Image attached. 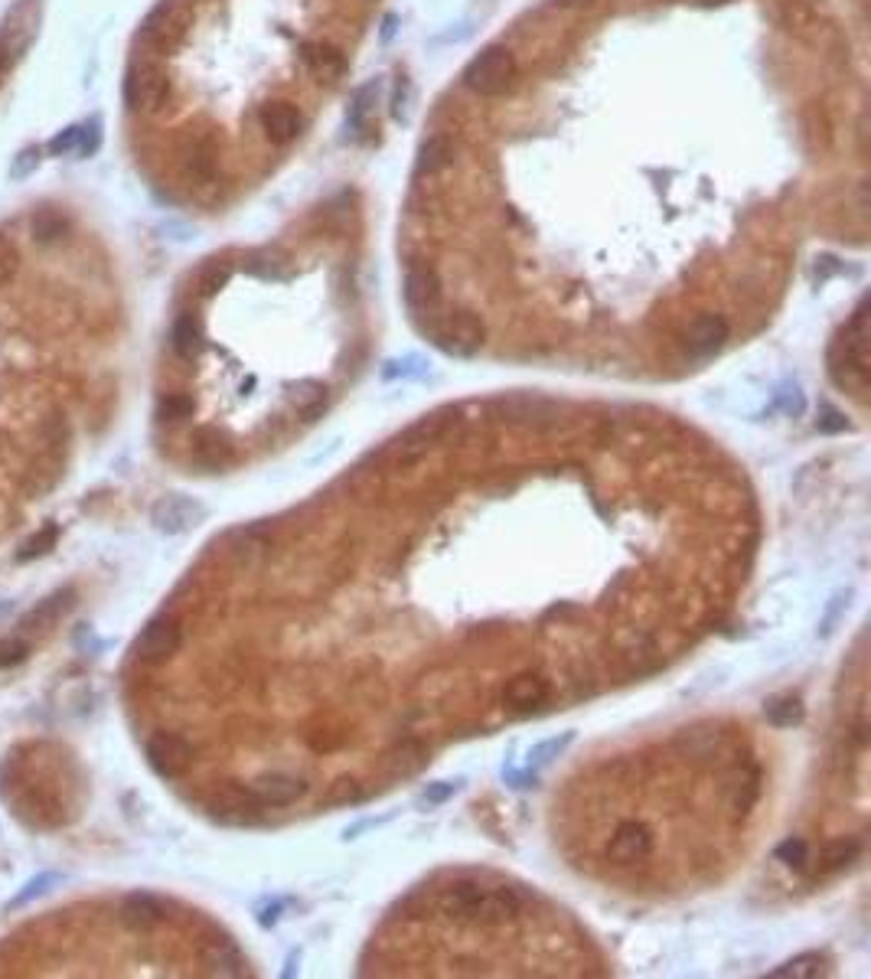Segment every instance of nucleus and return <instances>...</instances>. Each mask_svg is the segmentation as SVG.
Returning a JSON list of instances; mask_svg holds the SVG:
<instances>
[{"instance_id":"33","label":"nucleus","mask_w":871,"mask_h":979,"mask_svg":"<svg viewBox=\"0 0 871 979\" xmlns=\"http://www.w3.org/2000/svg\"><path fill=\"white\" fill-rule=\"evenodd\" d=\"M56 539H59V529L56 526L40 529L36 536H30L27 542H23V549L17 552V562H36V559H43V555H49V552L56 549Z\"/></svg>"},{"instance_id":"18","label":"nucleus","mask_w":871,"mask_h":979,"mask_svg":"<svg viewBox=\"0 0 871 979\" xmlns=\"http://www.w3.org/2000/svg\"><path fill=\"white\" fill-rule=\"evenodd\" d=\"M549 679H542L539 673H519L506 683L503 689V702L516 712H529L535 705H542L549 699Z\"/></svg>"},{"instance_id":"25","label":"nucleus","mask_w":871,"mask_h":979,"mask_svg":"<svg viewBox=\"0 0 871 979\" xmlns=\"http://www.w3.org/2000/svg\"><path fill=\"white\" fill-rule=\"evenodd\" d=\"M291 408L297 418L317 421L323 415V408H327V389H323V382H317V379L297 382V389L291 392Z\"/></svg>"},{"instance_id":"26","label":"nucleus","mask_w":871,"mask_h":979,"mask_svg":"<svg viewBox=\"0 0 871 979\" xmlns=\"http://www.w3.org/2000/svg\"><path fill=\"white\" fill-rule=\"evenodd\" d=\"M203 963L209 966L213 976H242L245 973L242 953L235 950L229 940H213L209 947H203Z\"/></svg>"},{"instance_id":"46","label":"nucleus","mask_w":871,"mask_h":979,"mask_svg":"<svg viewBox=\"0 0 871 979\" xmlns=\"http://www.w3.org/2000/svg\"><path fill=\"white\" fill-rule=\"evenodd\" d=\"M780 405L783 408H787V412L790 415H800L803 412V395H800V389H787V392H780Z\"/></svg>"},{"instance_id":"36","label":"nucleus","mask_w":871,"mask_h":979,"mask_svg":"<svg viewBox=\"0 0 871 979\" xmlns=\"http://www.w3.org/2000/svg\"><path fill=\"white\" fill-rule=\"evenodd\" d=\"M777 862L790 865V869H803V865L810 862V846H806L800 836H790L787 842L777 846Z\"/></svg>"},{"instance_id":"31","label":"nucleus","mask_w":871,"mask_h":979,"mask_svg":"<svg viewBox=\"0 0 871 979\" xmlns=\"http://www.w3.org/2000/svg\"><path fill=\"white\" fill-rule=\"evenodd\" d=\"M764 715H767L770 725L790 728V725H796L803 718V705H800V699H793V696H780V699H770L767 702Z\"/></svg>"},{"instance_id":"13","label":"nucleus","mask_w":871,"mask_h":979,"mask_svg":"<svg viewBox=\"0 0 871 979\" xmlns=\"http://www.w3.org/2000/svg\"><path fill=\"white\" fill-rule=\"evenodd\" d=\"M653 855V836L640 823H624L607 842V859L614 865H640Z\"/></svg>"},{"instance_id":"28","label":"nucleus","mask_w":871,"mask_h":979,"mask_svg":"<svg viewBox=\"0 0 871 979\" xmlns=\"http://www.w3.org/2000/svg\"><path fill=\"white\" fill-rule=\"evenodd\" d=\"M30 232H33V239L40 242V245H53V242L66 239V235H69V219L62 216L59 209H53V206L36 209L33 219H30Z\"/></svg>"},{"instance_id":"30","label":"nucleus","mask_w":871,"mask_h":979,"mask_svg":"<svg viewBox=\"0 0 871 979\" xmlns=\"http://www.w3.org/2000/svg\"><path fill=\"white\" fill-rule=\"evenodd\" d=\"M59 882H62V875H59V872H43V875L30 878V882L23 885V891H20V895H17L14 901H10V911H20V908H27V904H33V901L46 898L49 891H53Z\"/></svg>"},{"instance_id":"29","label":"nucleus","mask_w":871,"mask_h":979,"mask_svg":"<svg viewBox=\"0 0 871 979\" xmlns=\"http://www.w3.org/2000/svg\"><path fill=\"white\" fill-rule=\"evenodd\" d=\"M451 164H454V141L444 138V134L428 138V144L421 147V160H418L421 173H441Z\"/></svg>"},{"instance_id":"24","label":"nucleus","mask_w":871,"mask_h":979,"mask_svg":"<svg viewBox=\"0 0 871 979\" xmlns=\"http://www.w3.org/2000/svg\"><path fill=\"white\" fill-rule=\"evenodd\" d=\"M800 128H803V138L813 151H829L832 141H836V128H832V118L826 108L819 105H806L800 111Z\"/></svg>"},{"instance_id":"19","label":"nucleus","mask_w":871,"mask_h":979,"mask_svg":"<svg viewBox=\"0 0 871 979\" xmlns=\"http://www.w3.org/2000/svg\"><path fill=\"white\" fill-rule=\"evenodd\" d=\"M121 924L128 931H154V927L164 921V904H160L154 895H128L121 901Z\"/></svg>"},{"instance_id":"3","label":"nucleus","mask_w":871,"mask_h":979,"mask_svg":"<svg viewBox=\"0 0 871 979\" xmlns=\"http://www.w3.org/2000/svg\"><path fill=\"white\" fill-rule=\"evenodd\" d=\"M173 98V82L157 59H134L124 76V105L134 115H157Z\"/></svg>"},{"instance_id":"47","label":"nucleus","mask_w":871,"mask_h":979,"mask_svg":"<svg viewBox=\"0 0 871 979\" xmlns=\"http://www.w3.org/2000/svg\"><path fill=\"white\" fill-rule=\"evenodd\" d=\"M555 4L562 10H581V7H591L594 0H555Z\"/></svg>"},{"instance_id":"7","label":"nucleus","mask_w":871,"mask_h":979,"mask_svg":"<svg viewBox=\"0 0 871 979\" xmlns=\"http://www.w3.org/2000/svg\"><path fill=\"white\" fill-rule=\"evenodd\" d=\"M255 118H258V128H261V134H265V141L271 147H288V144H294L297 138H301V131H304L301 111H297L291 102L258 105Z\"/></svg>"},{"instance_id":"43","label":"nucleus","mask_w":871,"mask_h":979,"mask_svg":"<svg viewBox=\"0 0 871 979\" xmlns=\"http://www.w3.org/2000/svg\"><path fill=\"white\" fill-rule=\"evenodd\" d=\"M568 741H571V735H562V738L545 741V745H539V748H535V751L529 754V764H535V767L549 764L552 758H558V754H562V751L568 748Z\"/></svg>"},{"instance_id":"8","label":"nucleus","mask_w":871,"mask_h":979,"mask_svg":"<svg viewBox=\"0 0 871 979\" xmlns=\"http://www.w3.org/2000/svg\"><path fill=\"white\" fill-rule=\"evenodd\" d=\"M180 643H183L180 624L173 621V617H157V621H151V624L141 630L138 643H134V653H138L141 663L160 666V663H167L170 656L180 650Z\"/></svg>"},{"instance_id":"39","label":"nucleus","mask_w":871,"mask_h":979,"mask_svg":"<svg viewBox=\"0 0 871 979\" xmlns=\"http://www.w3.org/2000/svg\"><path fill=\"white\" fill-rule=\"evenodd\" d=\"M79 131H82V125H69V128H62V131L56 134V138H49L46 154H53V157H76Z\"/></svg>"},{"instance_id":"14","label":"nucleus","mask_w":871,"mask_h":979,"mask_svg":"<svg viewBox=\"0 0 871 979\" xmlns=\"http://www.w3.org/2000/svg\"><path fill=\"white\" fill-rule=\"evenodd\" d=\"M307 793V784L294 774H265L248 787V797L261 807H291Z\"/></svg>"},{"instance_id":"23","label":"nucleus","mask_w":871,"mask_h":979,"mask_svg":"<svg viewBox=\"0 0 871 979\" xmlns=\"http://www.w3.org/2000/svg\"><path fill=\"white\" fill-rule=\"evenodd\" d=\"M757 800H761V774L754 767L734 774V780L728 784V810L734 816H748Z\"/></svg>"},{"instance_id":"44","label":"nucleus","mask_w":871,"mask_h":979,"mask_svg":"<svg viewBox=\"0 0 871 979\" xmlns=\"http://www.w3.org/2000/svg\"><path fill=\"white\" fill-rule=\"evenodd\" d=\"M310 748L314 751H337L343 745V731H333V728H317L307 735Z\"/></svg>"},{"instance_id":"34","label":"nucleus","mask_w":871,"mask_h":979,"mask_svg":"<svg viewBox=\"0 0 871 979\" xmlns=\"http://www.w3.org/2000/svg\"><path fill=\"white\" fill-rule=\"evenodd\" d=\"M193 395H186V392H167L164 399H160L157 405V418L160 421H183V418H190L193 415Z\"/></svg>"},{"instance_id":"6","label":"nucleus","mask_w":871,"mask_h":979,"mask_svg":"<svg viewBox=\"0 0 871 979\" xmlns=\"http://www.w3.org/2000/svg\"><path fill=\"white\" fill-rule=\"evenodd\" d=\"M431 337L434 343L441 346L444 353L451 356H474L483 340H487V324L470 314V311H457V314H447L441 317L438 324L431 327Z\"/></svg>"},{"instance_id":"45","label":"nucleus","mask_w":871,"mask_h":979,"mask_svg":"<svg viewBox=\"0 0 871 979\" xmlns=\"http://www.w3.org/2000/svg\"><path fill=\"white\" fill-rule=\"evenodd\" d=\"M816 428H819V431H845V415L839 412V408L823 405V408H819Z\"/></svg>"},{"instance_id":"2","label":"nucleus","mask_w":871,"mask_h":979,"mask_svg":"<svg viewBox=\"0 0 871 979\" xmlns=\"http://www.w3.org/2000/svg\"><path fill=\"white\" fill-rule=\"evenodd\" d=\"M43 14L46 0H14L0 20V66L7 72L33 49L43 27Z\"/></svg>"},{"instance_id":"11","label":"nucleus","mask_w":871,"mask_h":979,"mask_svg":"<svg viewBox=\"0 0 871 979\" xmlns=\"http://www.w3.org/2000/svg\"><path fill=\"white\" fill-rule=\"evenodd\" d=\"M147 764L154 767L160 777H180L186 767L193 764V748L190 741L170 731H160L147 741Z\"/></svg>"},{"instance_id":"22","label":"nucleus","mask_w":871,"mask_h":979,"mask_svg":"<svg viewBox=\"0 0 871 979\" xmlns=\"http://www.w3.org/2000/svg\"><path fill=\"white\" fill-rule=\"evenodd\" d=\"M72 601H76V591H72V588L56 591L53 598L40 601V607H33V611L23 617V630H30V634H40V630L53 627L59 617L72 607Z\"/></svg>"},{"instance_id":"41","label":"nucleus","mask_w":871,"mask_h":979,"mask_svg":"<svg viewBox=\"0 0 871 979\" xmlns=\"http://www.w3.org/2000/svg\"><path fill=\"white\" fill-rule=\"evenodd\" d=\"M40 147H27V151H20L14 157V167H10V180H23V177H30V173H36V167H40Z\"/></svg>"},{"instance_id":"21","label":"nucleus","mask_w":871,"mask_h":979,"mask_svg":"<svg viewBox=\"0 0 871 979\" xmlns=\"http://www.w3.org/2000/svg\"><path fill=\"white\" fill-rule=\"evenodd\" d=\"M170 346L180 359H196L199 353H203L206 337H203V324H199L196 314H180L177 320H173Z\"/></svg>"},{"instance_id":"1","label":"nucleus","mask_w":871,"mask_h":979,"mask_svg":"<svg viewBox=\"0 0 871 979\" xmlns=\"http://www.w3.org/2000/svg\"><path fill=\"white\" fill-rule=\"evenodd\" d=\"M441 904L451 914L474 917L483 924L506 921V917L519 914L529 904V895L516 885H496L487 888L480 882H454L451 888L441 891Z\"/></svg>"},{"instance_id":"40","label":"nucleus","mask_w":871,"mask_h":979,"mask_svg":"<svg viewBox=\"0 0 871 979\" xmlns=\"http://www.w3.org/2000/svg\"><path fill=\"white\" fill-rule=\"evenodd\" d=\"M30 656V643L20 640V637H10V640H0V669L7 666H17Z\"/></svg>"},{"instance_id":"38","label":"nucleus","mask_w":871,"mask_h":979,"mask_svg":"<svg viewBox=\"0 0 871 979\" xmlns=\"http://www.w3.org/2000/svg\"><path fill=\"white\" fill-rule=\"evenodd\" d=\"M98 147H102V125H98V118L82 121L76 157H79V160H89V157H95V151H98Z\"/></svg>"},{"instance_id":"42","label":"nucleus","mask_w":871,"mask_h":979,"mask_svg":"<svg viewBox=\"0 0 871 979\" xmlns=\"http://www.w3.org/2000/svg\"><path fill=\"white\" fill-rule=\"evenodd\" d=\"M783 14H787V20L793 23L796 30H806V27H813V23H816V10L810 4H803V0H787Z\"/></svg>"},{"instance_id":"15","label":"nucleus","mask_w":871,"mask_h":979,"mask_svg":"<svg viewBox=\"0 0 871 979\" xmlns=\"http://www.w3.org/2000/svg\"><path fill=\"white\" fill-rule=\"evenodd\" d=\"M203 516H206V510L190 497H164L160 503H154V510H151L154 526L160 532H167V536L193 529Z\"/></svg>"},{"instance_id":"17","label":"nucleus","mask_w":871,"mask_h":979,"mask_svg":"<svg viewBox=\"0 0 871 979\" xmlns=\"http://www.w3.org/2000/svg\"><path fill=\"white\" fill-rule=\"evenodd\" d=\"M183 173L193 183H213L219 173V144L209 134H199L183 151Z\"/></svg>"},{"instance_id":"16","label":"nucleus","mask_w":871,"mask_h":979,"mask_svg":"<svg viewBox=\"0 0 871 979\" xmlns=\"http://www.w3.org/2000/svg\"><path fill=\"white\" fill-rule=\"evenodd\" d=\"M180 36H183V14H180V7L164 4L160 10H154L151 20L144 23L141 43L157 53V49H173V46L180 43Z\"/></svg>"},{"instance_id":"10","label":"nucleus","mask_w":871,"mask_h":979,"mask_svg":"<svg viewBox=\"0 0 871 979\" xmlns=\"http://www.w3.org/2000/svg\"><path fill=\"white\" fill-rule=\"evenodd\" d=\"M728 333H731V327L721 314H702L686 327V333H682V350H686V356H692V359H708L728 343Z\"/></svg>"},{"instance_id":"35","label":"nucleus","mask_w":871,"mask_h":979,"mask_svg":"<svg viewBox=\"0 0 871 979\" xmlns=\"http://www.w3.org/2000/svg\"><path fill=\"white\" fill-rule=\"evenodd\" d=\"M229 275H232V265L229 262H219V258H216V262H209L203 271H199V278H196L199 294L209 297V294H216L219 288H226Z\"/></svg>"},{"instance_id":"20","label":"nucleus","mask_w":871,"mask_h":979,"mask_svg":"<svg viewBox=\"0 0 871 979\" xmlns=\"http://www.w3.org/2000/svg\"><path fill=\"white\" fill-rule=\"evenodd\" d=\"M190 444H193L196 464L203 467H226L232 461V444L219 428H196Z\"/></svg>"},{"instance_id":"37","label":"nucleus","mask_w":871,"mask_h":979,"mask_svg":"<svg viewBox=\"0 0 871 979\" xmlns=\"http://www.w3.org/2000/svg\"><path fill=\"white\" fill-rule=\"evenodd\" d=\"M17 271H20V252H17V245L10 242L7 235H0V288H7V284L17 278Z\"/></svg>"},{"instance_id":"4","label":"nucleus","mask_w":871,"mask_h":979,"mask_svg":"<svg viewBox=\"0 0 871 979\" xmlns=\"http://www.w3.org/2000/svg\"><path fill=\"white\" fill-rule=\"evenodd\" d=\"M868 327H865V307H858L852 324L842 330V340L832 356V376L842 389L855 395H865L868 386Z\"/></svg>"},{"instance_id":"27","label":"nucleus","mask_w":871,"mask_h":979,"mask_svg":"<svg viewBox=\"0 0 871 979\" xmlns=\"http://www.w3.org/2000/svg\"><path fill=\"white\" fill-rule=\"evenodd\" d=\"M858 855H862V842L858 839H832L829 846L819 852V859H816V869L829 875V872H842L845 865H852L858 862Z\"/></svg>"},{"instance_id":"48","label":"nucleus","mask_w":871,"mask_h":979,"mask_svg":"<svg viewBox=\"0 0 871 979\" xmlns=\"http://www.w3.org/2000/svg\"><path fill=\"white\" fill-rule=\"evenodd\" d=\"M4 79H7V69H4V66H0V82H4Z\"/></svg>"},{"instance_id":"5","label":"nucleus","mask_w":871,"mask_h":979,"mask_svg":"<svg viewBox=\"0 0 871 979\" xmlns=\"http://www.w3.org/2000/svg\"><path fill=\"white\" fill-rule=\"evenodd\" d=\"M519 82V59L516 53H509L506 46H490L467 66L464 72V85L477 95H506L513 92Z\"/></svg>"},{"instance_id":"12","label":"nucleus","mask_w":871,"mask_h":979,"mask_svg":"<svg viewBox=\"0 0 871 979\" xmlns=\"http://www.w3.org/2000/svg\"><path fill=\"white\" fill-rule=\"evenodd\" d=\"M297 59H301V66L320 82H337L346 72V53L340 46L323 43V40H304L297 46Z\"/></svg>"},{"instance_id":"9","label":"nucleus","mask_w":871,"mask_h":979,"mask_svg":"<svg viewBox=\"0 0 871 979\" xmlns=\"http://www.w3.org/2000/svg\"><path fill=\"white\" fill-rule=\"evenodd\" d=\"M402 294L405 304L412 307L415 314H431L441 301V275L438 268L428 262H412L405 268L402 278Z\"/></svg>"},{"instance_id":"32","label":"nucleus","mask_w":871,"mask_h":979,"mask_svg":"<svg viewBox=\"0 0 871 979\" xmlns=\"http://www.w3.org/2000/svg\"><path fill=\"white\" fill-rule=\"evenodd\" d=\"M819 973H826V960L819 957V953H803V957H796L790 963L777 966V970H770L767 976L770 979H787V976H819Z\"/></svg>"}]
</instances>
